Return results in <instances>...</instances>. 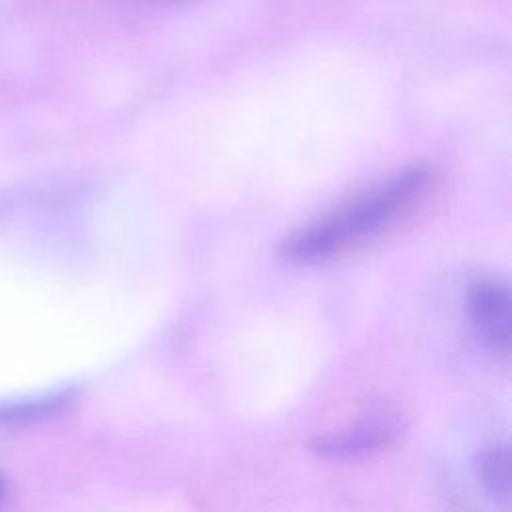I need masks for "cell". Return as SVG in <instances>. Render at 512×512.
Returning <instances> with one entry per match:
<instances>
[{
  "mask_svg": "<svg viewBox=\"0 0 512 512\" xmlns=\"http://www.w3.org/2000/svg\"><path fill=\"white\" fill-rule=\"evenodd\" d=\"M76 398V388H64L50 394L18 400L0 402V428L26 426L44 418H50L72 404Z\"/></svg>",
  "mask_w": 512,
  "mask_h": 512,
  "instance_id": "4",
  "label": "cell"
},
{
  "mask_svg": "<svg viewBox=\"0 0 512 512\" xmlns=\"http://www.w3.org/2000/svg\"><path fill=\"white\" fill-rule=\"evenodd\" d=\"M6 494H8V478H6V474L0 470V502L6 498Z\"/></svg>",
  "mask_w": 512,
  "mask_h": 512,
  "instance_id": "6",
  "label": "cell"
},
{
  "mask_svg": "<svg viewBox=\"0 0 512 512\" xmlns=\"http://www.w3.org/2000/svg\"><path fill=\"white\" fill-rule=\"evenodd\" d=\"M476 474L490 498L510 500V452L506 444L484 448L476 460Z\"/></svg>",
  "mask_w": 512,
  "mask_h": 512,
  "instance_id": "5",
  "label": "cell"
},
{
  "mask_svg": "<svg viewBox=\"0 0 512 512\" xmlns=\"http://www.w3.org/2000/svg\"><path fill=\"white\" fill-rule=\"evenodd\" d=\"M432 184L434 174L426 166L402 170L388 182L290 236L282 246V254L300 264H316L340 256L408 216L428 196Z\"/></svg>",
  "mask_w": 512,
  "mask_h": 512,
  "instance_id": "1",
  "label": "cell"
},
{
  "mask_svg": "<svg viewBox=\"0 0 512 512\" xmlns=\"http://www.w3.org/2000/svg\"><path fill=\"white\" fill-rule=\"evenodd\" d=\"M468 316L476 334L496 352L510 346V290L498 278L476 280L468 290Z\"/></svg>",
  "mask_w": 512,
  "mask_h": 512,
  "instance_id": "3",
  "label": "cell"
},
{
  "mask_svg": "<svg viewBox=\"0 0 512 512\" xmlns=\"http://www.w3.org/2000/svg\"><path fill=\"white\" fill-rule=\"evenodd\" d=\"M402 426V416L396 408L380 406L364 414L352 426L316 438L312 450L318 456L334 460L360 458L392 444L402 432Z\"/></svg>",
  "mask_w": 512,
  "mask_h": 512,
  "instance_id": "2",
  "label": "cell"
}]
</instances>
